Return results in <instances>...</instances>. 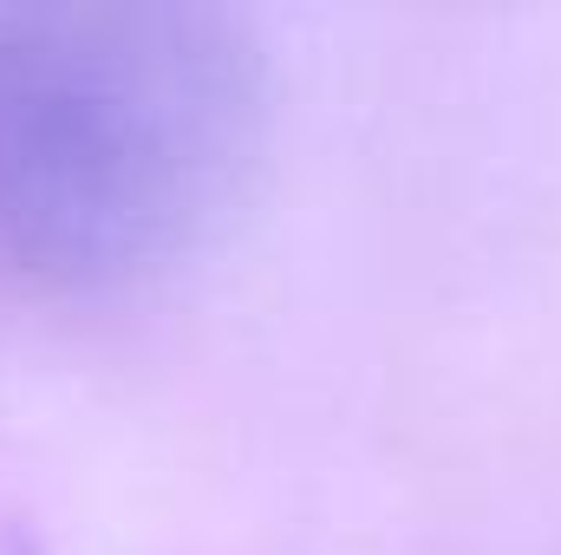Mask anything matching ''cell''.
Masks as SVG:
<instances>
[{"mask_svg": "<svg viewBox=\"0 0 561 555\" xmlns=\"http://www.w3.org/2000/svg\"><path fill=\"white\" fill-rule=\"evenodd\" d=\"M262 144V53L209 7H0V275L85 294L176 262Z\"/></svg>", "mask_w": 561, "mask_h": 555, "instance_id": "obj_1", "label": "cell"}]
</instances>
